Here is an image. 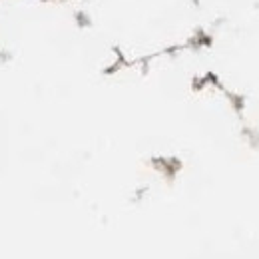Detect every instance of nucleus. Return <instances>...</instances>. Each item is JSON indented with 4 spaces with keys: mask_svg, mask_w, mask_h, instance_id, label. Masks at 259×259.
<instances>
[]
</instances>
